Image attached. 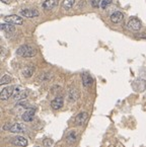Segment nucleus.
Returning a JSON list of instances; mask_svg holds the SVG:
<instances>
[{"mask_svg": "<svg viewBox=\"0 0 146 147\" xmlns=\"http://www.w3.org/2000/svg\"><path fill=\"white\" fill-rule=\"evenodd\" d=\"M1 30H4L5 32H12L15 30V28L13 24H1Z\"/></svg>", "mask_w": 146, "mask_h": 147, "instance_id": "obj_17", "label": "nucleus"}, {"mask_svg": "<svg viewBox=\"0 0 146 147\" xmlns=\"http://www.w3.org/2000/svg\"><path fill=\"white\" fill-rule=\"evenodd\" d=\"M16 54L18 55V56L24 57V58H32V57L36 56V51L34 47H32V46L22 45L16 50Z\"/></svg>", "mask_w": 146, "mask_h": 147, "instance_id": "obj_1", "label": "nucleus"}, {"mask_svg": "<svg viewBox=\"0 0 146 147\" xmlns=\"http://www.w3.org/2000/svg\"><path fill=\"white\" fill-rule=\"evenodd\" d=\"M26 131V128L20 123L13 124V125H11L10 129H9V132L11 133H24Z\"/></svg>", "mask_w": 146, "mask_h": 147, "instance_id": "obj_11", "label": "nucleus"}, {"mask_svg": "<svg viewBox=\"0 0 146 147\" xmlns=\"http://www.w3.org/2000/svg\"><path fill=\"white\" fill-rule=\"evenodd\" d=\"M28 95V90H20V92L14 97L15 100H26Z\"/></svg>", "mask_w": 146, "mask_h": 147, "instance_id": "obj_19", "label": "nucleus"}, {"mask_svg": "<svg viewBox=\"0 0 146 147\" xmlns=\"http://www.w3.org/2000/svg\"><path fill=\"white\" fill-rule=\"evenodd\" d=\"M12 81V77L8 74H5V75L2 76L1 78V81H0V84L1 85H5V84H9V83Z\"/></svg>", "mask_w": 146, "mask_h": 147, "instance_id": "obj_20", "label": "nucleus"}, {"mask_svg": "<svg viewBox=\"0 0 146 147\" xmlns=\"http://www.w3.org/2000/svg\"><path fill=\"white\" fill-rule=\"evenodd\" d=\"M93 7H99V0H93Z\"/></svg>", "mask_w": 146, "mask_h": 147, "instance_id": "obj_26", "label": "nucleus"}, {"mask_svg": "<svg viewBox=\"0 0 146 147\" xmlns=\"http://www.w3.org/2000/svg\"><path fill=\"white\" fill-rule=\"evenodd\" d=\"M4 22L6 24H17V26H22L24 24V18L20 16V15H16V14H11V15H7L4 18Z\"/></svg>", "mask_w": 146, "mask_h": 147, "instance_id": "obj_2", "label": "nucleus"}, {"mask_svg": "<svg viewBox=\"0 0 146 147\" xmlns=\"http://www.w3.org/2000/svg\"><path fill=\"white\" fill-rule=\"evenodd\" d=\"M11 143L20 147H26L28 145V141L26 138L22 136H15L11 139Z\"/></svg>", "mask_w": 146, "mask_h": 147, "instance_id": "obj_6", "label": "nucleus"}, {"mask_svg": "<svg viewBox=\"0 0 146 147\" xmlns=\"http://www.w3.org/2000/svg\"><path fill=\"white\" fill-rule=\"evenodd\" d=\"M43 144H44V146H45V147H50L52 144H53V140H52V139H50V138H45L43 140Z\"/></svg>", "mask_w": 146, "mask_h": 147, "instance_id": "obj_21", "label": "nucleus"}, {"mask_svg": "<svg viewBox=\"0 0 146 147\" xmlns=\"http://www.w3.org/2000/svg\"><path fill=\"white\" fill-rule=\"evenodd\" d=\"M87 118H88V114L86 112H80L79 114H77L75 117V125L76 126H82L85 124V122L87 121Z\"/></svg>", "mask_w": 146, "mask_h": 147, "instance_id": "obj_8", "label": "nucleus"}, {"mask_svg": "<svg viewBox=\"0 0 146 147\" xmlns=\"http://www.w3.org/2000/svg\"><path fill=\"white\" fill-rule=\"evenodd\" d=\"M74 3H75V0H63L62 6L64 9L68 10V9H71L74 6Z\"/></svg>", "mask_w": 146, "mask_h": 147, "instance_id": "obj_18", "label": "nucleus"}, {"mask_svg": "<svg viewBox=\"0 0 146 147\" xmlns=\"http://www.w3.org/2000/svg\"><path fill=\"white\" fill-rule=\"evenodd\" d=\"M59 0H46L43 3V8L46 10H51L58 5Z\"/></svg>", "mask_w": 146, "mask_h": 147, "instance_id": "obj_14", "label": "nucleus"}, {"mask_svg": "<svg viewBox=\"0 0 146 147\" xmlns=\"http://www.w3.org/2000/svg\"><path fill=\"white\" fill-rule=\"evenodd\" d=\"M77 140V132L75 130H70L66 135V142L69 145H73Z\"/></svg>", "mask_w": 146, "mask_h": 147, "instance_id": "obj_10", "label": "nucleus"}, {"mask_svg": "<svg viewBox=\"0 0 146 147\" xmlns=\"http://www.w3.org/2000/svg\"><path fill=\"white\" fill-rule=\"evenodd\" d=\"M141 22L136 18H131L127 22V28L129 30H132V32H139L141 30Z\"/></svg>", "mask_w": 146, "mask_h": 147, "instance_id": "obj_3", "label": "nucleus"}, {"mask_svg": "<svg viewBox=\"0 0 146 147\" xmlns=\"http://www.w3.org/2000/svg\"><path fill=\"white\" fill-rule=\"evenodd\" d=\"M36 147H40V146H36Z\"/></svg>", "mask_w": 146, "mask_h": 147, "instance_id": "obj_28", "label": "nucleus"}, {"mask_svg": "<svg viewBox=\"0 0 146 147\" xmlns=\"http://www.w3.org/2000/svg\"><path fill=\"white\" fill-rule=\"evenodd\" d=\"M34 114H36V109L34 108H30L26 111L22 115V119L24 122H32L34 120Z\"/></svg>", "mask_w": 146, "mask_h": 147, "instance_id": "obj_7", "label": "nucleus"}, {"mask_svg": "<svg viewBox=\"0 0 146 147\" xmlns=\"http://www.w3.org/2000/svg\"><path fill=\"white\" fill-rule=\"evenodd\" d=\"M11 125H12V124H5V125L3 126V130H6V131H9V129H10Z\"/></svg>", "mask_w": 146, "mask_h": 147, "instance_id": "obj_25", "label": "nucleus"}, {"mask_svg": "<svg viewBox=\"0 0 146 147\" xmlns=\"http://www.w3.org/2000/svg\"><path fill=\"white\" fill-rule=\"evenodd\" d=\"M20 14L24 18H38L40 15V12L36 9L32 8H24L20 11Z\"/></svg>", "mask_w": 146, "mask_h": 147, "instance_id": "obj_4", "label": "nucleus"}, {"mask_svg": "<svg viewBox=\"0 0 146 147\" xmlns=\"http://www.w3.org/2000/svg\"><path fill=\"white\" fill-rule=\"evenodd\" d=\"M111 22L113 24H120L123 20H124V13L121 11H115L112 15H111Z\"/></svg>", "mask_w": 146, "mask_h": 147, "instance_id": "obj_12", "label": "nucleus"}, {"mask_svg": "<svg viewBox=\"0 0 146 147\" xmlns=\"http://www.w3.org/2000/svg\"><path fill=\"white\" fill-rule=\"evenodd\" d=\"M50 78H51V74H50V73H43V74H41V75H40L39 79L46 81V80H49Z\"/></svg>", "mask_w": 146, "mask_h": 147, "instance_id": "obj_22", "label": "nucleus"}, {"mask_svg": "<svg viewBox=\"0 0 146 147\" xmlns=\"http://www.w3.org/2000/svg\"><path fill=\"white\" fill-rule=\"evenodd\" d=\"M81 78H82V84H83L84 87L91 86V84H93V77L90 76V74L86 73V72L85 73H82Z\"/></svg>", "mask_w": 146, "mask_h": 147, "instance_id": "obj_15", "label": "nucleus"}, {"mask_svg": "<svg viewBox=\"0 0 146 147\" xmlns=\"http://www.w3.org/2000/svg\"><path fill=\"white\" fill-rule=\"evenodd\" d=\"M110 2H111L110 0H103V2H101V7H103V8H105Z\"/></svg>", "mask_w": 146, "mask_h": 147, "instance_id": "obj_23", "label": "nucleus"}, {"mask_svg": "<svg viewBox=\"0 0 146 147\" xmlns=\"http://www.w3.org/2000/svg\"><path fill=\"white\" fill-rule=\"evenodd\" d=\"M14 88L15 86H7L4 87V88L1 90V94H0V97H1V100H7L9 97L13 96V92H14Z\"/></svg>", "mask_w": 146, "mask_h": 147, "instance_id": "obj_5", "label": "nucleus"}, {"mask_svg": "<svg viewBox=\"0 0 146 147\" xmlns=\"http://www.w3.org/2000/svg\"><path fill=\"white\" fill-rule=\"evenodd\" d=\"M34 72V67H32V66H26V67L24 68V70H22V75L26 78H30L32 76Z\"/></svg>", "mask_w": 146, "mask_h": 147, "instance_id": "obj_16", "label": "nucleus"}, {"mask_svg": "<svg viewBox=\"0 0 146 147\" xmlns=\"http://www.w3.org/2000/svg\"><path fill=\"white\" fill-rule=\"evenodd\" d=\"M63 105H64V98H63V96H61V95L56 96L51 102V107L54 110H60L63 107Z\"/></svg>", "mask_w": 146, "mask_h": 147, "instance_id": "obj_9", "label": "nucleus"}, {"mask_svg": "<svg viewBox=\"0 0 146 147\" xmlns=\"http://www.w3.org/2000/svg\"><path fill=\"white\" fill-rule=\"evenodd\" d=\"M137 39H146V34H139V35H135Z\"/></svg>", "mask_w": 146, "mask_h": 147, "instance_id": "obj_24", "label": "nucleus"}, {"mask_svg": "<svg viewBox=\"0 0 146 147\" xmlns=\"http://www.w3.org/2000/svg\"><path fill=\"white\" fill-rule=\"evenodd\" d=\"M3 3H5V4H9V3L12 2V0H1Z\"/></svg>", "mask_w": 146, "mask_h": 147, "instance_id": "obj_27", "label": "nucleus"}, {"mask_svg": "<svg viewBox=\"0 0 146 147\" xmlns=\"http://www.w3.org/2000/svg\"><path fill=\"white\" fill-rule=\"evenodd\" d=\"M79 90H78L77 88H71L70 90L68 91V100H70V102H76V100L79 98Z\"/></svg>", "mask_w": 146, "mask_h": 147, "instance_id": "obj_13", "label": "nucleus"}]
</instances>
